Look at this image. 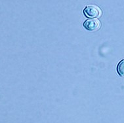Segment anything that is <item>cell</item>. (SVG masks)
Listing matches in <instances>:
<instances>
[{
    "label": "cell",
    "mask_w": 124,
    "mask_h": 123,
    "mask_svg": "<svg viewBox=\"0 0 124 123\" xmlns=\"http://www.w3.org/2000/svg\"><path fill=\"white\" fill-rule=\"evenodd\" d=\"M117 71L121 76H124V59L120 61L117 67Z\"/></svg>",
    "instance_id": "3"
},
{
    "label": "cell",
    "mask_w": 124,
    "mask_h": 123,
    "mask_svg": "<svg viewBox=\"0 0 124 123\" xmlns=\"http://www.w3.org/2000/svg\"><path fill=\"white\" fill-rule=\"evenodd\" d=\"M84 26L88 31H95L101 28V22L97 19H89L84 23Z\"/></svg>",
    "instance_id": "2"
},
{
    "label": "cell",
    "mask_w": 124,
    "mask_h": 123,
    "mask_svg": "<svg viewBox=\"0 0 124 123\" xmlns=\"http://www.w3.org/2000/svg\"><path fill=\"white\" fill-rule=\"evenodd\" d=\"M84 14L87 18L96 19L102 14V11L99 7L95 5H88L84 9Z\"/></svg>",
    "instance_id": "1"
}]
</instances>
